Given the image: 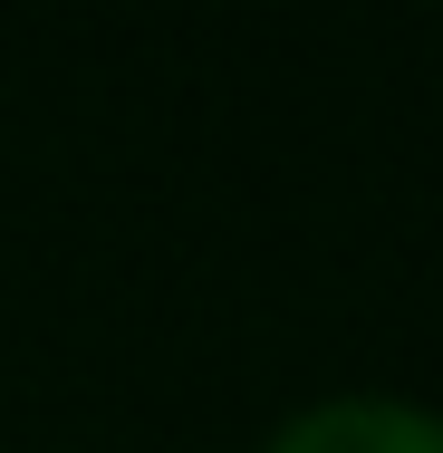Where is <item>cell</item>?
<instances>
[{
  "label": "cell",
  "instance_id": "6da1fadb",
  "mask_svg": "<svg viewBox=\"0 0 443 453\" xmlns=\"http://www.w3.org/2000/svg\"><path fill=\"white\" fill-rule=\"evenodd\" d=\"M270 453H443V415L395 405V395H338V405H309L299 425H279Z\"/></svg>",
  "mask_w": 443,
  "mask_h": 453
}]
</instances>
